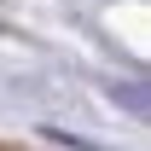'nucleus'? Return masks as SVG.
Listing matches in <instances>:
<instances>
[{"mask_svg": "<svg viewBox=\"0 0 151 151\" xmlns=\"http://www.w3.org/2000/svg\"><path fill=\"white\" fill-rule=\"evenodd\" d=\"M116 105H128L134 116H145V93H139V81H128V87H116Z\"/></svg>", "mask_w": 151, "mask_h": 151, "instance_id": "obj_1", "label": "nucleus"}]
</instances>
